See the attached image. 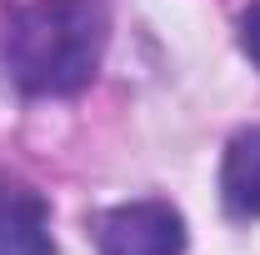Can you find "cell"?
Wrapping results in <instances>:
<instances>
[{"label":"cell","mask_w":260,"mask_h":255,"mask_svg":"<svg viewBox=\"0 0 260 255\" xmlns=\"http://www.w3.org/2000/svg\"><path fill=\"white\" fill-rule=\"evenodd\" d=\"M240 50L250 55V65L260 70V0L240 15Z\"/></svg>","instance_id":"5b68a950"},{"label":"cell","mask_w":260,"mask_h":255,"mask_svg":"<svg viewBox=\"0 0 260 255\" xmlns=\"http://www.w3.org/2000/svg\"><path fill=\"white\" fill-rule=\"evenodd\" d=\"M100 255H185V220L170 200H125L95 215Z\"/></svg>","instance_id":"7a4b0ae2"},{"label":"cell","mask_w":260,"mask_h":255,"mask_svg":"<svg viewBox=\"0 0 260 255\" xmlns=\"http://www.w3.org/2000/svg\"><path fill=\"white\" fill-rule=\"evenodd\" d=\"M220 200L235 220H260V125L230 135L220 160Z\"/></svg>","instance_id":"277c9868"},{"label":"cell","mask_w":260,"mask_h":255,"mask_svg":"<svg viewBox=\"0 0 260 255\" xmlns=\"http://www.w3.org/2000/svg\"><path fill=\"white\" fill-rule=\"evenodd\" d=\"M110 40V0H20L0 30V65L25 95H80Z\"/></svg>","instance_id":"6da1fadb"},{"label":"cell","mask_w":260,"mask_h":255,"mask_svg":"<svg viewBox=\"0 0 260 255\" xmlns=\"http://www.w3.org/2000/svg\"><path fill=\"white\" fill-rule=\"evenodd\" d=\"M0 255H55L45 195L10 175H0Z\"/></svg>","instance_id":"3957f363"}]
</instances>
